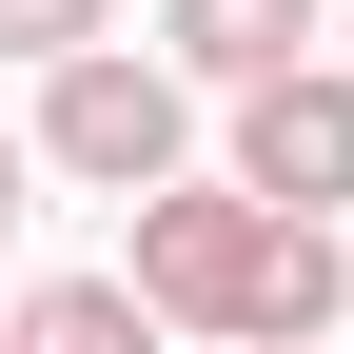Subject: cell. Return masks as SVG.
I'll return each instance as SVG.
<instances>
[{"label":"cell","instance_id":"1","mask_svg":"<svg viewBox=\"0 0 354 354\" xmlns=\"http://www.w3.org/2000/svg\"><path fill=\"white\" fill-rule=\"evenodd\" d=\"M39 177H79V197H158V177H197V79L138 59V39H79V59H39Z\"/></svg>","mask_w":354,"mask_h":354},{"label":"cell","instance_id":"2","mask_svg":"<svg viewBox=\"0 0 354 354\" xmlns=\"http://www.w3.org/2000/svg\"><path fill=\"white\" fill-rule=\"evenodd\" d=\"M118 216H138L118 295H138L158 335H236V276H256V197L236 177H158V197H118Z\"/></svg>","mask_w":354,"mask_h":354},{"label":"cell","instance_id":"3","mask_svg":"<svg viewBox=\"0 0 354 354\" xmlns=\"http://www.w3.org/2000/svg\"><path fill=\"white\" fill-rule=\"evenodd\" d=\"M236 197H256V216H335V197H354V79H335V59L236 79Z\"/></svg>","mask_w":354,"mask_h":354},{"label":"cell","instance_id":"4","mask_svg":"<svg viewBox=\"0 0 354 354\" xmlns=\"http://www.w3.org/2000/svg\"><path fill=\"white\" fill-rule=\"evenodd\" d=\"M335 315H354L335 216H256V276H236V335H216V354H315Z\"/></svg>","mask_w":354,"mask_h":354},{"label":"cell","instance_id":"5","mask_svg":"<svg viewBox=\"0 0 354 354\" xmlns=\"http://www.w3.org/2000/svg\"><path fill=\"white\" fill-rule=\"evenodd\" d=\"M315 39H335V0H158V39H138V59H177L197 99H236V79L315 59Z\"/></svg>","mask_w":354,"mask_h":354},{"label":"cell","instance_id":"6","mask_svg":"<svg viewBox=\"0 0 354 354\" xmlns=\"http://www.w3.org/2000/svg\"><path fill=\"white\" fill-rule=\"evenodd\" d=\"M20 354H158V315H138L118 276H39V295H20Z\"/></svg>","mask_w":354,"mask_h":354},{"label":"cell","instance_id":"7","mask_svg":"<svg viewBox=\"0 0 354 354\" xmlns=\"http://www.w3.org/2000/svg\"><path fill=\"white\" fill-rule=\"evenodd\" d=\"M99 20H118V0H0V59H79Z\"/></svg>","mask_w":354,"mask_h":354},{"label":"cell","instance_id":"8","mask_svg":"<svg viewBox=\"0 0 354 354\" xmlns=\"http://www.w3.org/2000/svg\"><path fill=\"white\" fill-rule=\"evenodd\" d=\"M20 197H39V158H20V138H0V236H20Z\"/></svg>","mask_w":354,"mask_h":354},{"label":"cell","instance_id":"9","mask_svg":"<svg viewBox=\"0 0 354 354\" xmlns=\"http://www.w3.org/2000/svg\"><path fill=\"white\" fill-rule=\"evenodd\" d=\"M315 59H335V79H354V0H335V39H315Z\"/></svg>","mask_w":354,"mask_h":354},{"label":"cell","instance_id":"10","mask_svg":"<svg viewBox=\"0 0 354 354\" xmlns=\"http://www.w3.org/2000/svg\"><path fill=\"white\" fill-rule=\"evenodd\" d=\"M0 354H20V295H0Z\"/></svg>","mask_w":354,"mask_h":354}]
</instances>
